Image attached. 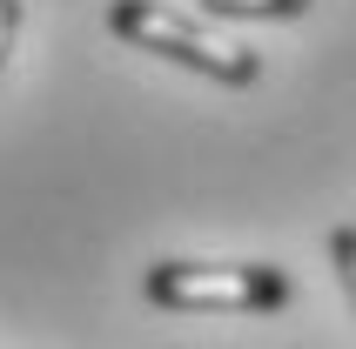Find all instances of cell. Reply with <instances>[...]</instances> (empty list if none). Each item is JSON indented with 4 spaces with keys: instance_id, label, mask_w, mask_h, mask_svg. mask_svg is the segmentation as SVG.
Listing matches in <instances>:
<instances>
[{
    "instance_id": "cell-1",
    "label": "cell",
    "mask_w": 356,
    "mask_h": 349,
    "mask_svg": "<svg viewBox=\"0 0 356 349\" xmlns=\"http://www.w3.org/2000/svg\"><path fill=\"white\" fill-rule=\"evenodd\" d=\"M108 27H115L121 40L148 47V54H168V60H181V67H195V74L222 81V88H249V81L262 74L256 47L209 34V27L181 20L175 7H161V0H115V7H108Z\"/></svg>"
},
{
    "instance_id": "cell-2",
    "label": "cell",
    "mask_w": 356,
    "mask_h": 349,
    "mask_svg": "<svg viewBox=\"0 0 356 349\" xmlns=\"http://www.w3.org/2000/svg\"><path fill=\"white\" fill-rule=\"evenodd\" d=\"M148 302L175 316H209V309H282L289 302V275L269 262H155L148 269Z\"/></svg>"
},
{
    "instance_id": "cell-3",
    "label": "cell",
    "mask_w": 356,
    "mask_h": 349,
    "mask_svg": "<svg viewBox=\"0 0 356 349\" xmlns=\"http://www.w3.org/2000/svg\"><path fill=\"white\" fill-rule=\"evenodd\" d=\"M209 14H229V20H289V14H309V0H202Z\"/></svg>"
},
{
    "instance_id": "cell-4",
    "label": "cell",
    "mask_w": 356,
    "mask_h": 349,
    "mask_svg": "<svg viewBox=\"0 0 356 349\" xmlns=\"http://www.w3.org/2000/svg\"><path fill=\"white\" fill-rule=\"evenodd\" d=\"M330 262H337V282H343V295H350V309H356V222L330 235Z\"/></svg>"
},
{
    "instance_id": "cell-5",
    "label": "cell",
    "mask_w": 356,
    "mask_h": 349,
    "mask_svg": "<svg viewBox=\"0 0 356 349\" xmlns=\"http://www.w3.org/2000/svg\"><path fill=\"white\" fill-rule=\"evenodd\" d=\"M14 34H20V0H0V67L14 54Z\"/></svg>"
}]
</instances>
